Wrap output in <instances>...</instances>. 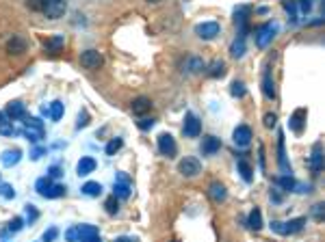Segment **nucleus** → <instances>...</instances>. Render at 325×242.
<instances>
[{
    "label": "nucleus",
    "mask_w": 325,
    "mask_h": 242,
    "mask_svg": "<svg viewBox=\"0 0 325 242\" xmlns=\"http://www.w3.org/2000/svg\"><path fill=\"white\" fill-rule=\"evenodd\" d=\"M238 171H241V177L245 179V182H252V167L250 164H247L245 160H238Z\"/></svg>",
    "instance_id": "7c9ffc66"
},
{
    "label": "nucleus",
    "mask_w": 325,
    "mask_h": 242,
    "mask_svg": "<svg viewBox=\"0 0 325 242\" xmlns=\"http://www.w3.org/2000/svg\"><path fill=\"white\" fill-rule=\"evenodd\" d=\"M65 238H67V242H78V227L67 229L65 231Z\"/></svg>",
    "instance_id": "ea45409f"
},
{
    "label": "nucleus",
    "mask_w": 325,
    "mask_h": 242,
    "mask_svg": "<svg viewBox=\"0 0 325 242\" xmlns=\"http://www.w3.org/2000/svg\"><path fill=\"white\" fill-rule=\"evenodd\" d=\"M13 132H15V130H13V126H11V124H7V121H3V124H0V134L11 136Z\"/></svg>",
    "instance_id": "a19ab883"
},
{
    "label": "nucleus",
    "mask_w": 325,
    "mask_h": 242,
    "mask_svg": "<svg viewBox=\"0 0 325 242\" xmlns=\"http://www.w3.org/2000/svg\"><path fill=\"white\" fill-rule=\"evenodd\" d=\"M22 158V152L20 149H9L3 154V162L7 164V167H13V164H18Z\"/></svg>",
    "instance_id": "393cba45"
},
{
    "label": "nucleus",
    "mask_w": 325,
    "mask_h": 242,
    "mask_svg": "<svg viewBox=\"0 0 325 242\" xmlns=\"http://www.w3.org/2000/svg\"><path fill=\"white\" fill-rule=\"evenodd\" d=\"M230 54H232L234 58H241L245 54V37H238L234 43H232V48H230Z\"/></svg>",
    "instance_id": "bb28decb"
},
{
    "label": "nucleus",
    "mask_w": 325,
    "mask_h": 242,
    "mask_svg": "<svg viewBox=\"0 0 325 242\" xmlns=\"http://www.w3.org/2000/svg\"><path fill=\"white\" fill-rule=\"evenodd\" d=\"M312 214H314V219H316V221H323V216H325L323 205H321V203H316V205H314V210H312Z\"/></svg>",
    "instance_id": "c03bdc74"
},
{
    "label": "nucleus",
    "mask_w": 325,
    "mask_h": 242,
    "mask_svg": "<svg viewBox=\"0 0 325 242\" xmlns=\"http://www.w3.org/2000/svg\"><path fill=\"white\" fill-rule=\"evenodd\" d=\"M158 152L163 156H167V158H174L176 152H178V145L174 141V136L172 134H167V132H163L158 136Z\"/></svg>",
    "instance_id": "6e6552de"
},
{
    "label": "nucleus",
    "mask_w": 325,
    "mask_h": 242,
    "mask_svg": "<svg viewBox=\"0 0 325 242\" xmlns=\"http://www.w3.org/2000/svg\"><path fill=\"white\" fill-rule=\"evenodd\" d=\"M7 52L13 54V56L24 54V52H26V39L20 37V35H13V37L7 41Z\"/></svg>",
    "instance_id": "9d476101"
},
{
    "label": "nucleus",
    "mask_w": 325,
    "mask_h": 242,
    "mask_svg": "<svg viewBox=\"0 0 325 242\" xmlns=\"http://www.w3.org/2000/svg\"><path fill=\"white\" fill-rule=\"evenodd\" d=\"M230 93H232V98H243V95L247 93V89H245V84L243 82H232V89H230Z\"/></svg>",
    "instance_id": "2f4dec72"
},
{
    "label": "nucleus",
    "mask_w": 325,
    "mask_h": 242,
    "mask_svg": "<svg viewBox=\"0 0 325 242\" xmlns=\"http://www.w3.org/2000/svg\"><path fill=\"white\" fill-rule=\"evenodd\" d=\"M89 124V115H87V112H80V115H78V124H76V128H85V126H87Z\"/></svg>",
    "instance_id": "a18cd8bd"
},
{
    "label": "nucleus",
    "mask_w": 325,
    "mask_h": 242,
    "mask_svg": "<svg viewBox=\"0 0 325 242\" xmlns=\"http://www.w3.org/2000/svg\"><path fill=\"white\" fill-rule=\"evenodd\" d=\"M63 46H65L63 35H55V37L46 39V43H44V48H46L48 52H52V54H57V52H61V50H63Z\"/></svg>",
    "instance_id": "f3484780"
},
{
    "label": "nucleus",
    "mask_w": 325,
    "mask_h": 242,
    "mask_svg": "<svg viewBox=\"0 0 325 242\" xmlns=\"http://www.w3.org/2000/svg\"><path fill=\"white\" fill-rule=\"evenodd\" d=\"M276 31H278V26L276 24H264L260 26L258 31H256V46L258 48H267L271 39L276 37Z\"/></svg>",
    "instance_id": "20e7f679"
},
{
    "label": "nucleus",
    "mask_w": 325,
    "mask_h": 242,
    "mask_svg": "<svg viewBox=\"0 0 325 242\" xmlns=\"http://www.w3.org/2000/svg\"><path fill=\"white\" fill-rule=\"evenodd\" d=\"M178 171H180L182 177H195V175H200L202 164H200L198 158H193V156H186V158H182L180 162H178Z\"/></svg>",
    "instance_id": "7ed1b4c3"
},
{
    "label": "nucleus",
    "mask_w": 325,
    "mask_h": 242,
    "mask_svg": "<svg viewBox=\"0 0 325 242\" xmlns=\"http://www.w3.org/2000/svg\"><path fill=\"white\" fill-rule=\"evenodd\" d=\"M24 104L20 102V100H13V102H9L7 104V117H11V119H20V117H24Z\"/></svg>",
    "instance_id": "a211bd4d"
},
{
    "label": "nucleus",
    "mask_w": 325,
    "mask_h": 242,
    "mask_svg": "<svg viewBox=\"0 0 325 242\" xmlns=\"http://www.w3.org/2000/svg\"><path fill=\"white\" fill-rule=\"evenodd\" d=\"M276 121H278V117L273 115V112H267V115H264V126L267 128H276Z\"/></svg>",
    "instance_id": "79ce46f5"
},
{
    "label": "nucleus",
    "mask_w": 325,
    "mask_h": 242,
    "mask_svg": "<svg viewBox=\"0 0 325 242\" xmlns=\"http://www.w3.org/2000/svg\"><path fill=\"white\" fill-rule=\"evenodd\" d=\"M310 169L312 173L316 175V173H321L323 169V154H321V143H316L312 147V156H310Z\"/></svg>",
    "instance_id": "dca6fc26"
},
{
    "label": "nucleus",
    "mask_w": 325,
    "mask_h": 242,
    "mask_svg": "<svg viewBox=\"0 0 325 242\" xmlns=\"http://www.w3.org/2000/svg\"><path fill=\"white\" fill-rule=\"evenodd\" d=\"M113 242H137L134 238H128V236H119V238H115Z\"/></svg>",
    "instance_id": "603ef678"
},
{
    "label": "nucleus",
    "mask_w": 325,
    "mask_h": 242,
    "mask_svg": "<svg viewBox=\"0 0 325 242\" xmlns=\"http://www.w3.org/2000/svg\"><path fill=\"white\" fill-rule=\"evenodd\" d=\"M93 240H98V227L78 225V242H93Z\"/></svg>",
    "instance_id": "4468645a"
},
{
    "label": "nucleus",
    "mask_w": 325,
    "mask_h": 242,
    "mask_svg": "<svg viewBox=\"0 0 325 242\" xmlns=\"http://www.w3.org/2000/svg\"><path fill=\"white\" fill-rule=\"evenodd\" d=\"M22 223H24L22 219H13V221L9 223V231H20V229H22Z\"/></svg>",
    "instance_id": "de8ad7c7"
},
{
    "label": "nucleus",
    "mask_w": 325,
    "mask_h": 242,
    "mask_svg": "<svg viewBox=\"0 0 325 242\" xmlns=\"http://www.w3.org/2000/svg\"><path fill=\"white\" fill-rule=\"evenodd\" d=\"M57 236H59V231H57L55 227H52V229H48V231L44 233V242H52Z\"/></svg>",
    "instance_id": "49530a36"
},
{
    "label": "nucleus",
    "mask_w": 325,
    "mask_h": 242,
    "mask_svg": "<svg viewBox=\"0 0 325 242\" xmlns=\"http://www.w3.org/2000/svg\"><path fill=\"white\" fill-rule=\"evenodd\" d=\"M24 134H26V138H31L33 143H37L41 136H44V130H33V128H26L24 130Z\"/></svg>",
    "instance_id": "473e14b6"
},
{
    "label": "nucleus",
    "mask_w": 325,
    "mask_h": 242,
    "mask_svg": "<svg viewBox=\"0 0 325 242\" xmlns=\"http://www.w3.org/2000/svg\"><path fill=\"white\" fill-rule=\"evenodd\" d=\"M304 225H306V219H304V216H299V219H290L288 223H278L276 221V223H271V227H273V231L282 233V236H290V233L302 231Z\"/></svg>",
    "instance_id": "f257e3e1"
},
{
    "label": "nucleus",
    "mask_w": 325,
    "mask_h": 242,
    "mask_svg": "<svg viewBox=\"0 0 325 242\" xmlns=\"http://www.w3.org/2000/svg\"><path fill=\"white\" fill-rule=\"evenodd\" d=\"M93 171H96V160H93L91 156H83L78 164H76V173H78V175H89Z\"/></svg>",
    "instance_id": "2eb2a0df"
},
{
    "label": "nucleus",
    "mask_w": 325,
    "mask_h": 242,
    "mask_svg": "<svg viewBox=\"0 0 325 242\" xmlns=\"http://www.w3.org/2000/svg\"><path fill=\"white\" fill-rule=\"evenodd\" d=\"M102 63H104V58H102L98 50H85L80 54V65L85 69H98V67H102Z\"/></svg>",
    "instance_id": "0eeeda50"
},
{
    "label": "nucleus",
    "mask_w": 325,
    "mask_h": 242,
    "mask_svg": "<svg viewBox=\"0 0 325 242\" xmlns=\"http://www.w3.org/2000/svg\"><path fill=\"white\" fill-rule=\"evenodd\" d=\"M137 126H139L141 130H150L154 126V119H141V121H137Z\"/></svg>",
    "instance_id": "09e8293b"
},
{
    "label": "nucleus",
    "mask_w": 325,
    "mask_h": 242,
    "mask_svg": "<svg viewBox=\"0 0 325 242\" xmlns=\"http://www.w3.org/2000/svg\"><path fill=\"white\" fill-rule=\"evenodd\" d=\"M252 138H254V134H252L250 126H238L234 130V134H232V141H234L236 147H247L252 143Z\"/></svg>",
    "instance_id": "1a4fd4ad"
},
{
    "label": "nucleus",
    "mask_w": 325,
    "mask_h": 242,
    "mask_svg": "<svg viewBox=\"0 0 325 242\" xmlns=\"http://www.w3.org/2000/svg\"><path fill=\"white\" fill-rule=\"evenodd\" d=\"M299 7H302V11H304V13H310L312 3H310V0H299Z\"/></svg>",
    "instance_id": "3c124183"
},
{
    "label": "nucleus",
    "mask_w": 325,
    "mask_h": 242,
    "mask_svg": "<svg viewBox=\"0 0 325 242\" xmlns=\"http://www.w3.org/2000/svg\"><path fill=\"white\" fill-rule=\"evenodd\" d=\"M122 145H124V141L122 138H113V141H109V145H106V156H115L119 149H122Z\"/></svg>",
    "instance_id": "c756f323"
},
{
    "label": "nucleus",
    "mask_w": 325,
    "mask_h": 242,
    "mask_svg": "<svg viewBox=\"0 0 325 242\" xmlns=\"http://www.w3.org/2000/svg\"><path fill=\"white\" fill-rule=\"evenodd\" d=\"M59 175H61V169H59V167L50 169V177H59Z\"/></svg>",
    "instance_id": "864d4df0"
},
{
    "label": "nucleus",
    "mask_w": 325,
    "mask_h": 242,
    "mask_svg": "<svg viewBox=\"0 0 325 242\" xmlns=\"http://www.w3.org/2000/svg\"><path fill=\"white\" fill-rule=\"evenodd\" d=\"M148 3H160V0H148Z\"/></svg>",
    "instance_id": "6e6d98bb"
},
{
    "label": "nucleus",
    "mask_w": 325,
    "mask_h": 242,
    "mask_svg": "<svg viewBox=\"0 0 325 242\" xmlns=\"http://www.w3.org/2000/svg\"><path fill=\"white\" fill-rule=\"evenodd\" d=\"M195 33H198L200 39L208 41V39H215L221 33V26H219V22H202V24L195 26Z\"/></svg>",
    "instance_id": "39448f33"
},
{
    "label": "nucleus",
    "mask_w": 325,
    "mask_h": 242,
    "mask_svg": "<svg viewBox=\"0 0 325 242\" xmlns=\"http://www.w3.org/2000/svg\"><path fill=\"white\" fill-rule=\"evenodd\" d=\"M26 216H29V221H35L37 219V210H35V205H26Z\"/></svg>",
    "instance_id": "8fccbe9b"
},
{
    "label": "nucleus",
    "mask_w": 325,
    "mask_h": 242,
    "mask_svg": "<svg viewBox=\"0 0 325 242\" xmlns=\"http://www.w3.org/2000/svg\"><path fill=\"white\" fill-rule=\"evenodd\" d=\"M219 149H221V141H219L217 136L208 134V136L202 138V154L204 156H215Z\"/></svg>",
    "instance_id": "9b49d317"
},
{
    "label": "nucleus",
    "mask_w": 325,
    "mask_h": 242,
    "mask_svg": "<svg viewBox=\"0 0 325 242\" xmlns=\"http://www.w3.org/2000/svg\"><path fill=\"white\" fill-rule=\"evenodd\" d=\"M3 121H5V112H0V124H3Z\"/></svg>",
    "instance_id": "5fc2aeb1"
},
{
    "label": "nucleus",
    "mask_w": 325,
    "mask_h": 242,
    "mask_svg": "<svg viewBox=\"0 0 325 242\" xmlns=\"http://www.w3.org/2000/svg\"><path fill=\"white\" fill-rule=\"evenodd\" d=\"M278 184H280L282 188H284V190H293V188H295V179L290 177V175H284V177H280V179H278Z\"/></svg>",
    "instance_id": "f704fd0d"
},
{
    "label": "nucleus",
    "mask_w": 325,
    "mask_h": 242,
    "mask_svg": "<svg viewBox=\"0 0 325 242\" xmlns=\"http://www.w3.org/2000/svg\"><path fill=\"white\" fill-rule=\"evenodd\" d=\"M46 5V0H26V7L31 9V11H41Z\"/></svg>",
    "instance_id": "58836bf2"
},
{
    "label": "nucleus",
    "mask_w": 325,
    "mask_h": 242,
    "mask_svg": "<svg viewBox=\"0 0 325 242\" xmlns=\"http://www.w3.org/2000/svg\"><path fill=\"white\" fill-rule=\"evenodd\" d=\"M104 207H106L109 214H117V210H119V207H117V197H109L104 201Z\"/></svg>",
    "instance_id": "c9c22d12"
},
{
    "label": "nucleus",
    "mask_w": 325,
    "mask_h": 242,
    "mask_svg": "<svg viewBox=\"0 0 325 242\" xmlns=\"http://www.w3.org/2000/svg\"><path fill=\"white\" fill-rule=\"evenodd\" d=\"M262 93L267 100L276 98V86H273V78L269 74H264V78H262Z\"/></svg>",
    "instance_id": "4be33fe9"
},
{
    "label": "nucleus",
    "mask_w": 325,
    "mask_h": 242,
    "mask_svg": "<svg viewBox=\"0 0 325 242\" xmlns=\"http://www.w3.org/2000/svg\"><path fill=\"white\" fill-rule=\"evenodd\" d=\"M226 74V63L224 60H215V63H210V67H208V76H212V78H221Z\"/></svg>",
    "instance_id": "cd10ccee"
},
{
    "label": "nucleus",
    "mask_w": 325,
    "mask_h": 242,
    "mask_svg": "<svg viewBox=\"0 0 325 242\" xmlns=\"http://www.w3.org/2000/svg\"><path fill=\"white\" fill-rule=\"evenodd\" d=\"M150 108H152V100L150 98H137V100H132V104H130V110H132V115H137V117H143L145 112H150Z\"/></svg>",
    "instance_id": "ddd939ff"
},
{
    "label": "nucleus",
    "mask_w": 325,
    "mask_h": 242,
    "mask_svg": "<svg viewBox=\"0 0 325 242\" xmlns=\"http://www.w3.org/2000/svg\"><path fill=\"white\" fill-rule=\"evenodd\" d=\"M247 227H250L252 231H260L262 229V214L258 207H254V210L250 212V219H247Z\"/></svg>",
    "instance_id": "aec40b11"
},
{
    "label": "nucleus",
    "mask_w": 325,
    "mask_h": 242,
    "mask_svg": "<svg viewBox=\"0 0 325 242\" xmlns=\"http://www.w3.org/2000/svg\"><path fill=\"white\" fill-rule=\"evenodd\" d=\"M0 195H3V197H7V199H13L15 197V193H13V188L11 186H0Z\"/></svg>",
    "instance_id": "37998d69"
},
{
    "label": "nucleus",
    "mask_w": 325,
    "mask_h": 242,
    "mask_svg": "<svg viewBox=\"0 0 325 242\" xmlns=\"http://www.w3.org/2000/svg\"><path fill=\"white\" fill-rule=\"evenodd\" d=\"M182 132L186 138H198L200 132H202V121L193 115V112H189V115L184 117V126H182Z\"/></svg>",
    "instance_id": "423d86ee"
},
{
    "label": "nucleus",
    "mask_w": 325,
    "mask_h": 242,
    "mask_svg": "<svg viewBox=\"0 0 325 242\" xmlns=\"http://www.w3.org/2000/svg\"><path fill=\"white\" fill-rule=\"evenodd\" d=\"M61 195H65V186H61V184H52L44 193V197H48V199H57V197H61Z\"/></svg>",
    "instance_id": "c85d7f7f"
},
{
    "label": "nucleus",
    "mask_w": 325,
    "mask_h": 242,
    "mask_svg": "<svg viewBox=\"0 0 325 242\" xmlns=\"http://www.w3.org/2000/svg\"><path fill=\"white\" fill-rule=\"evenodd\" d=\"M284 9L288 11V15H290V20L293 22H297V11H295V0H284Z\"/></svg>",
    "instance_id": "4c0bfd02"
},
{
    "label": "nucleus",
    "mask_w": 325,
    "mask_h": 242,
    "mask_svg": "<svg viewBox=\"0 0 325 242\" xmlns=\"http://www.w3.org/2000/svg\"><path fill=\"white\" fill-rule=\"evenodd\" d=\"M304 119H306V110L304 108H299V110H295L293 112V117H290V130L293 132H302L304 130Z\"/></svg>",
    "instance_id": "6ab92c4d"
},
{
    "label": "nucleus",
    "mask_w": 325,
    "mask_h": 242,
    "mask_svg": "<svg viewBox=\"0 0 325 242\" xmlns=\"http://www.w3.org/2000/svg\"><path fill=\"white\" fill-rule=\"evenodd\" d=\"M113 197H117V199H128L130 197V184L128 182H115V186H113Z\"/></svg>",
    "instance_id": "5701e85b"
},
{
    "label": "nucleus",
    "mask_w": 325,
    "mask_h": 242,
    "mask_svg": "<svg viewBox=\"0 0 325 242\" xmlns=\"http://www.w3.org/2000/svg\"><path fill=\"white\" fill-rule=\"evenodd\" d=\"M50 186H52V179H50V177H39L37 179V190H39L41 195H44Z\"/></svg>",
    "instance_id": "e433bc0d"
},
{
    "label": "nucleus",
    "mask_w": 325,
    "mask_h": 242,
    "mask_svg": "<svg viewBox=\"0 0 325 242\" xmlns=\"http://www.w3.org/2000/svg\"><path fill=\"white\" fill-rule=\"evenodd\" d=\"M208 195H210V199L215 203H224L228 199V190H226V186L221 184V182H212V184L208 186Z\"/></svg>",
    "instance_id": "f8f14e48"
},
{
    "label": "nucleus",
    "mask_w": 325,
    "mask_h": 242,
    "mask_svg": "<svg viewBox=\"0 0 325 242\" xmlns=\"http://www.w3.org/2000/svg\"><path fill=\"white\" fill-rule=\"evenodd\" d=\"M67 11V3L65 0H46L44 9H41V13H44L48 20H59V17H63Z\"/></svg>",
    "instance_id": "f03ea898"
},
{
    "label": "nucleus",
    "mask_w": 325,
    "mask_h": 242,
    "mask_svg": "<svg viewBox=\"0 0 325 242\" xmlns=\"http://www.w3.org/2000/svg\"><path fill=\"white\" fill-rule=\"evenodd\" d=\"M83 193L87 197H100L102 195V184H98V182H87V184L83 186Z\"/></svg>",
    "instance_id": "a878e982"
},
{
    "label": "nucleus",
    "mask_w": 325,
    "mask_h": 242,
    "mask_svg": "<svg viewBox=\"0 0 325 242\" xmlns=\"http://www.w3.org/2000/svg\"><path fill=\"white\" fill-rule=\"evenodd\" d=\"M44 115H48L52 121H59L63 117V104L61 102H52V104H50V110L44 108Z\"/></svg>",
    "instance_id": "412c9836"
},
{
    "label": "nucleus",
    "mask_w": 325,
    "mask_h": 242,
    "mask_svg": "<svg viewBox=\"0 0 325 242\" xmlns=\"http://www.w3.org/2000/svg\"><path fill=\"white\" fill-rule=\"evenodd\" d=\"M184 69H186V72H191V74H198V72H202V69H206V65H204V60H202V58L191 56V58H186Z\"/></svg>",
    "instance_id": "b1692460"
},
{
    "label": "nucleus",
    "mask_w": 325,
    "mask_h": 242,
    "mask_svg": "<svg viewBox=\"0 0 325 242\" xmlns=\"http://www.w3.org/2000/svg\"><path fill=\"white\" fill-rule=\"evenodd\" d=\"M24 128H33V130H44V124L37 119V117H26L24 121Z\"/></svg>",
    "instance_id": "72a5a7b5"
}]
</instances>
